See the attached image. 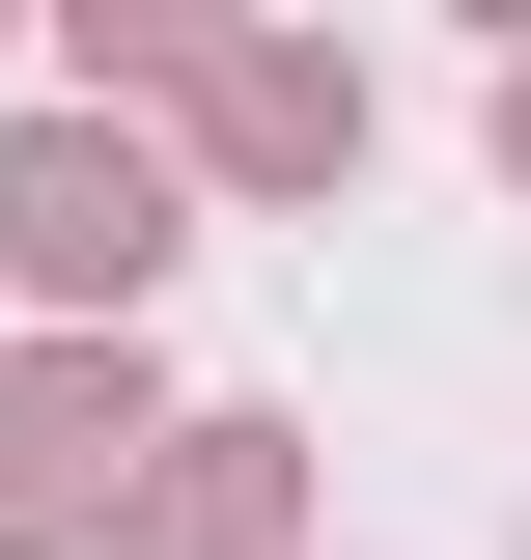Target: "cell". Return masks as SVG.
Instances as JSON below:
<instances>
[{
	"instance_id": "1",
	"label": "cell",
	"mask_w": 531,
	"mask_h": 560,
	"mask_svg": "<svg viewBox=\"0 0 531 560\" xmlns=\"http://www.w3.org/2000/svg\"><path fill=\"white\" fill-rule=\"evenodd\" d=\"M0 253H28V280H140V253H168V197L84 168V140H28V168H0Z\"/></svg>"
},
{
	"instance_id": "2",
	"label": "cell",
	"mask_w": 531,
	"mask_h": 560,
	"mask_svg": "<svg viewBox=\"0 0 531 560\" xmlns=\"http://www.w3.org/2000/svg\"><path fill=\"white\" fill-rule=\"evenodd\" d=\"M84 448H140V420H113V393L57 364V393L0 420V560H57V533H84Z\"/></svg>"
}]
</instances>
